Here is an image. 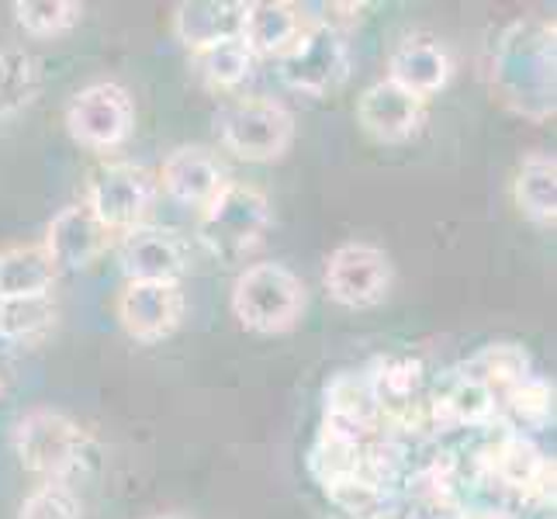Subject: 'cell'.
<instances>
[{"label":"cell","instance_id":"obj_25","mask_svg":"<svg viewBox=\"0 0 557 519\" xmlns=\"http://www.w3.org/2000/svg\"><path fill=\"white\" fill-rule=\"evenodd\" d=\"M38 87H42V70L38 60L22 49L0 52V114H11L35 101Z\"/></svg>","mask_w":557,"mask_h":519},{"label":"cell","instance_id":"obj_3","mask_svg":"<svg viewBox=\"0 0 557 519\" xmlns=\"http://www.w3.org/2000/svg\"><path fill=\"white\" fill-rule=\"evenodd\" d=\"M305 284L284 263H253L233 284V316L243 330L277 336L295 330L305 312Z\"/></svg>","mask_w":557,"mask_h":519},{"label":"cell","instance_id":"obj_15","mask_svg":"<svg viewBox=\"0 0 557 519\" xmlns=\"http://www.w3.org/2000/svg\"><path fill=\"white\" fill-rule=\"evenodd\" d=\"M111 233L94 219L87 205H66L60 215L49 222L46 249L60 271H84L108 249Z\"/></svg>","mask_w":557,"mask_h":519},{"label":"cell","instance_id":"obj_30","mask_svg":"<svg viewBox=\"0 0 557 519\" xmlns=\"http://www.w3.org/2000/svg\"><path fill=\"white\" fill-rule=\"evenodd\" d=\"M157 519H184V516H157Z\"/></svg>","mask_w":557,"mask_h":519},{"label":"cell","instance_id":"obj_21","mask_svg":"<svg viewBox=\"0 0 557 519\" xmlns=\"http://www.w3.org/2000/svg\"><path fill=\"white\" fill-rule=\"evenodd\" d=\"M530 374H533V360L523 346H516V343H488L474 357L460 363V378L482 384L495 398H503L509 388H516V384L527 381Z\"/></svg>","mask_w":557,"mask_h":519},{"label":"cell","instance_id":"obj_11","mask_svg":"<svg viewBox=\"0 0 557 519\" xmlns=\"http://www.w3.org/2000/svg\"><path fill=\"white\" fill-rule=\"evenodd\" d=\"M184 292L181 284H160V281H125L119 305L122 330L136 343H160L177 333L184 322Z\"/></svg>","mask_w":557,"mask_h":519},{"label":"cell","instance_id":"obj_9","mask_svg":"<svg viewBox=\"0 0 557 519\" xmlns=\"http://www.w3.org/2000/svg\"><path fill=\"white\" fill-rule=\"evenodd\" d=\"M152 198H157V177L136 163H104L90 173L87 184V208L94 211L108 233H132L149 215Z\"/></svg>","mask_w":557,"mask_h":519},{"label":"cell","instance_id":"obj_29","mask_svg":"<svg viewBox=\"0 0 557 519\" xmlns=\"http://www.w3.org/2000/svg\"><path fill=\"white\" fill-rule=\"evenodd\" d=\"M363 11H368L363 4H330V8H325V17H322V22L343 35V25H357L360 17H363Z\"/></svg>","mask_w":557,"mask_h":519},{"label":"cell","instance_id":"obj_10","mask_svg":"<svg viewBox=\"0 0 557 519\" xmlns=\"http://www.w3.org/2000/svg\"><path fill=\"white\" fill-rule=\"evenodd\" d=\"M392 260L371 243H343L325 260V292L343 309H374L392 292Z\"/></svg>","mask_w":557,"mask_h":519},{"label":"cell","instance_id":"obj_18","mask_svg":"<svg viewBox=\"0 0 557 519\" xmlns=\"http://www.w3.org/2000/svg\"><path fill=\"white\" fill-rule=\"evenodd\" d=\"M243 17L246 4L239 0H181L174 8V35L190 52H201L239 38Z\"/></svg>","mask_w":557,"mask_h":519},{"label":"cell","instance_id":"obj_28","mask_svg":"<svg viewBox=\"0 0 557 519\" xmlns=\"http://www.w3.org/2000/svg\"><path fill=\"white\" fill-rule=\"evenodd\" d=\"M17 519H84V503L70 482H42L22 503Z\"/></svg>","mask_w":557,"mask_h":519},{"label":"cell","instance_id":"obj_8","mask_svg":"<svg viewBox=\"0 0 557 519\" xmlns=\"http://www.w3.org/2000/svg\"><path fill=\"white\" fill-rule=\"evenodd\" d=\"M281 81L305 94V98H325L343 87L350 76V52L343 35L325 22H309L298 42L281 55Z\"/></svg>","mask_w":557,"mask_h":519},{"label":"cell","instance_id":"obj_5","mask_svg":"<svg viewBox=\"0 0 557 519\" xmlns=\"http://www.w3.org/2000/svg\"><path fill=\"white\" fill-rule=\"evenodd\" d=\"M219 139L246 163H274L295 143V119L271 98H233L219 111Z\"/></svg>","mask_w":557,"mask_h":519},{"label":"cell","instance_id":"obj_19","mask_svg":"<svg viewBox=\"0 0 557 519\" xmlns=\"http://www.w3.org/2000/svg\"><path fill=\"white\" fill-rule=\"evenodd\" d=\"M55 277H60V267L42 243L0 249V301L42 298L52 292Z\"/></svg>","mask_w":557,"mask_h":519},{"label":"cell","instance_id":"obj_22","mask_svg":"<svg viewBox=\"0 0 557 519\" xmlns=\"http://www.w3.org/2000/svg\"><path fill=\"white\" fill-rule=\"evenodd\" d=\"M422 378H426V368L422 360L412 354H401V357H388L377 363V371L368 378L371 392L377 398V409H395V406H406V401L419 398L422 392Z\"/></svg>","mask_w":557,"mask_h":519},{"label":"cell","instance_id":"obj_26","mask_svg":"<svg viewBox=\"0 0 557 519\" xmlns=\"http://www.w3.org/2000/svg\"><path fill=\"white\" fill-rule=\"evenodd\" d=\"M498 409H506L520 430L544 427V422L554 419V384L547 378L530 374L527 381H520L516 388H509L498 398Z\"/></svg>","mask_w":557,"mask_h":519},{"label":"cell","instance_id":"obj_6","mask_svg":"<svg viewBox=\"0 0 557 519\" xmlns=\"http://www.w3.org/2000/svg\"><path fill=\"white\" fill-rule=\"evenodd\" d=\"M474 468L492 485L516 492L527 506H554V457L523 433H503L474 457Z\"/></svg>","mask_w":557,"mask_h":519},{"label":"cell","instance_id":"obj_16","mask_svg":"<svg viewBox=\"0 0 557 519\" xmlns=\"http://www.w3.org/2000/svg\"><path fill=\"white\" fill-rule=\"evenodd\" d=\"M305 25H309V17L287 0H257V4H246L239 42L253 60H281L298 42Z\"/></svg>","mask_w":557,"mask_h":519},{"label":"cell","instance_id":"obj_4","mask_svg":"<svg viewBox=\"0 0 557 519\" xmlns=\"http://www.w3.org/2000/svg\"><path fill=\"white\" fill-rule=\"evenodd\" d=\"M14 454L42 482H66L87 457V433L66 412L32 409L14 427Z\"/></svg>","mask_w":557,"mask_h":519},{"label":"cell","instance_id":"obj_17","mask_svg":"<svg viewBox=\"0 0 557 519\" xmlns=\"http://www.w3.org/2000/svg\"><path fill=\"white\" fill-rule=\"evenodd\" d=\"M160 184L170 198L184 208H205L225 187V170L201 146H181L166 157L160 170Z\"/></svg>","mask_w":557,"mask_h":519},{"label":"cell","instance_id":"obj_13","mask_svg":"<svg viewBox=\"0 0 557 519\" xmlns=\"http://www.w3.org/2000/svg\"><path fill=\"white\" fill-rule=\"evenodd\" d=\"M122 271L128 281H160L181 284L187 271V246L174 228L139 225L122 239Z\"/></svg>","mask_w":557,"mask_h":519},{"label":"cell","instance_id":"obj_27","mask_svg":"<svg viewBox=\"0 0 557 519\" xmlns=\"http://www.w3.org/2000/svg\"><path fill=\"white\" fill-rule=\"evenodd\" d=\"M52 322H55V305L49 301V295L0 301V336L8 339H32L38 333H46Z\"/></svg>","mask_w":557,"mask_h":519},{"label":"cell","instance_id":"obj_7","mask_svg":"<svg viewBox=\"0 0 557 519\" xmlns=\"http://www.w3.org/2000/svg\"><path fill=\"white\" fill-rule=\"evenodd\" d=\"M63 122L73 143H81L94 152H108L128 143L132 128H136V104H132L122 84L98 81L81 87L66 101Z\"/></svg>","mask_w":557,"mask_h":519},{"label":"cell","instance_id":"obj_1","mask_svg":"<svg viewBox=\"0 0 557 519\" xmlns=\"http://www.w3.org/2000/svg\"><path fill=\"white\" fill-rule=\"evenodd\" d=\"M492 90L512 114L530 122L554 119L557 108V42L547 17H516L492 52Z\"/></svg>","mask_w":557,"mask_h":519},{"label":"cell","instance_id":"obj_12","mask_svg":"<svg viewBox=\"0 0 557 519\" xmlns=\"http://www.w3.org/2000/svg\"><path fill=\"white\" fill-rule=\"evenodd\" d=\"M357 125L363 128V136L381 146H401L416 139L426 125V101L412 98L409 90L384 76L357 98Z\"/></svg>","mask_w":557,"mask_h":519},{"label":"cell","instance_id":"obj_2","mask_svg":"<svg viewBox=\"0 0 557 519\" xmlns=\"http://www.w3.org/2000/svg\"><path fill=\"white\" fill-rule=\"evenodd\" d=\"M271 228V201L263 190L249 184L225 187L198 211V243L219 263H239L263 243V233Z\"/></svg>","mask_w":557,"mask_h":519},{"label":"cell","instance_id":"obj_14","mask_svg":"<svg viewBox=\"0 0 557 519\" xmlns=\"http://www.w3.org/2000/svg\"><path fill=\"white\" fill-rule=\"evenodd\" d=\"M454 76V55L450 49L433 35H409L392 49L388 55V81L409 90L412 98L430 101Z\"/></svg>","mask_w":557,"mask_h":519},{"label":"cell","instance_id":"obj_20","mask_svg":"<svg viewBox=\"0 0 557 519\" xmlns=\"http://www.w3.org/2000/svg\"><path fill=\"white\" fill-rule=\"evenodd\" d=\"M512 201L533 225L554 228V222H557V160L547 157V152H530V157L516 166Z\"/></svg>","mask_w":557,"mask_h":519},{"label":"cell","instance_id":"obj_24","mask_svg":"<svg viewBox=\"0 0 557 519\" xmlns=\"http://www.w3.org/2000/svg\"><path fill=\"white\" fill-rule=\"evenodd\" d=\"M14 22L32 38H60L84 22V4L76 0H14Z\"/></svg>","mask_w":557,"mask_h":519},{"label":"cell","instance_id":"obj_23","mask_svg":"<svg viewBox=\"0 0 557 519\" xmlns=\"http://www.w3.org/2000/svg\"><path fill=\"white\" fill-rule=\"evenodd\" d=\"M253 55H249V49L239 42V38H233V42H222V46H211V49H201L195 52V66L201 73V81L219 90V94H233L239 90L249 73H253Z\"/></svg>","mask_w":557,"mask_h":519}]
</instances>
